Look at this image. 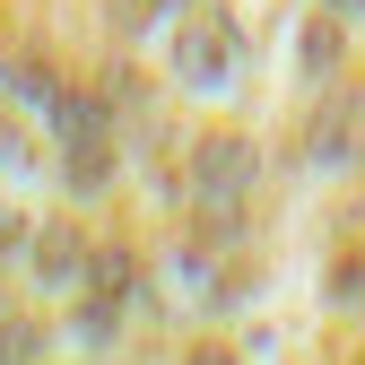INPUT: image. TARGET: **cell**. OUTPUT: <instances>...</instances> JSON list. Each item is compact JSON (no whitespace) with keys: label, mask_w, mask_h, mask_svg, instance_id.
Returning <instances> with one entry per match:
<instances>
[{"label":"cell","mask_w":365,"mask_h":365,"mask_svg":"<svg viewBox=\"0 0 365 365\" xmlns=\"http://www.w3.org/2000/svg\"><path fill=\"white\" fill-rule=\"evenodd\" d=\"M252 174H261L252 140H235V130H209V140L192 148V200H200L209 217H235V200L252 192Z\"/></svg>","instance_id":"1"},{"label":"cell","mask_w":365,"mask_h":365,"mask_svg":"<svg viewBox=\"0 0 365 365\" xmlns=\"http://www.w3.org/2000/svg\"><path fill=\"white\" fill-rule=\"evenodd\" d=\"M235 53H244L235 18L200 9V18H182V35H174V78L182 87H226V78H235Z\"/></svg>","instance_id":"2"},{"label":"cell","mask_w":365,"mask_h":365,"mask_svg":"<svg viewBox=\"0 0 365 365\" xmlns=\"http://www.w3.org/2000/svg\"><path fill=\"white\" fill-rule=\"evenodd\" d=\"M26 269H35V287H78V279H87V235L53 217V226L26 244Z\"/></svg>","instance_id":"3"},{"label":"cell","mask_w":365,"mask_h":365,"mask_svg":"<svg viewBox=\"0 0 365 365\" xmlns=\"http://www.w3.org/2000/svg\"><path fill=\"white\" fill-rule=\"evenodd\" d=\"M348 140H356V105L348 96H331V113H313V165H348Z\"/></svg>","instance_id":"4"},{"label":"cell","mask_w":365,"mask_h":365,"mask_svg":"<svg viewBox=\"0 0 365 365\" xmlns=\"http://www.w3.org/2000/svg\"><path fill=\"white\" fill-rule=\"evenodd\" d=\"M87 279L105 287V304H130V287H140V261H130L122 244H96V252H87Z\"/></svg>","instance_id":"5"},{"label":"cell","mask_w":365,"mask_h":365,"mask_svg":"<svg viewBox=\"0 0 365 365\" xmlns=\"http://www.w3.org/2000/svg\"><path fill=\"white\" fill-rule=\"evenodd\" d=\"M70 182H78V192H105V182H113V148H78L70 157Z\"/></svg>","instance_id":"6"},{"label":"cell","mask_w":365,"mask_h":365,"mask_svg":"<svg viewBox=\"0 0 365 365\" xmlns=\"http://www.w3.org/2000/svg\"><path fill=\"white\" fill-rule=\"evenodd\" d=\"M35 356V322H0V365H26Z\"/></svg>","instance_id":"7"},{"label":"cell","mask_w":365,"mask_h":365,"mask_svg":"<svg viewBox=\"0 0 365 365\" xmlns=\"http://www.w3.org/2000/svg\"><path fill=\"white\" fill-rule=\"evenodd\" d=\"M331 53H339V26H304V61H313V70H322Z\"/></svg>","instance_id":"8"},{"label":"cell","mask_w":365,"mask_h":365,"mask_svg":"<svg viewBox=\"0 0 365 365\" xmlns=\"http://www.w3.org/2000/svg\"><path fill=\"white\" fill-rule=\"evenodd\" d=\"M18 226H26V217H9V209H0V252H18Z\"/></svg>","instance_id":"9"},{"label":"cell","mask_w":365,"mask_h":365,"mask_svg":"<svg viewBox=\"0 0 365 365\" xmlns=\"http://www.w3.org/2000/svg\"><path fill=\"white\" fill-rule=\"evenodd\" d=\"M192 365H235V356H226V348H200V356H192Z\"/></svg>","instance_id":"10"},{"label":"cell","mask_w":365,"mask_h":365,"mask_svg":"<svg viewBox=\"0 0 365 365\" xmlns=\"http://www.w3.org/2000/svg\"><path fill=\"white\" fill-rule=\"evenodd\" d=\"M0 157H18V130H9V122H0Z\"/></svg>","instance_id":"11"},{"label":"cell","mask_w":365,"mask_h":365,"mask_svg":"<svg viewBox=\"0 0 365 365\" xmlns=\"http://www.w3.org/2000/svg\"><path fill=\"white\" fill-rule=\"evenodd\" d=\"M331 9H348V18H356V9H365V0H331Z\"/></svg>","instance_id":"12"}]
</instances>
